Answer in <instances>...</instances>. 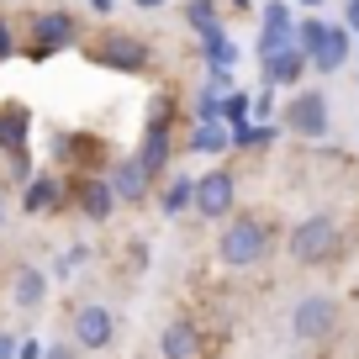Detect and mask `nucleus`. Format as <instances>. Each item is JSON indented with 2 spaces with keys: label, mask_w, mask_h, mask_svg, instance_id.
<instances>
[{
  "label": "nucleus",
  "mask_w": 359,
  "mask_h": 359,
  "mask_svg": "<svg viewBox=\"0 0 359 359\" xmlns=\"http://www.w3.org/2000/svg\"><path fill=\"white\" fill-rule=\"evenodd\" d=\"M269 254V227L259 222L254 212H238L222 222V238H217V259H222L227 269H254L264 264Z\"/></svg>",
  "instance_id": "obj_1"
},
{
  "label": "nucleus",
  "mask_w": 359,
  "mask_h": 359,
  "mask_svg": "<svg viewBox=\"0 0 359 359\" xmlns=\"http://www.w3.org/2000/svg\"><path fill=\"white\" fill-rule=\"evenodd\" d=\"M338 248H344V227H338L333 212H312V217H302V222L291 227V259L306 264V269L338 259Z\"/></svg>",
  "instance_id": "obj_2"
},
{
  "label": "nucleus",
  "mask_w": 359,
  "mask_h": 359,
  "mask_svg": "<svg viewBox=\"0 0 359 359\" xmlns=\"http://www.w3.org/2000/svg\"><path fill=\"white\" fill-rule=\"evenodd\" d=\"M338 333V302L327 291H312L291 306V338L296 344H323Z\"/></svg>",
  "instance_id": "obj_3"
},
{
  "label": "nucleus",
  "mask_w": 359,
  "mask_h": 359,
  "mask_svg": "<svg viewBox=\"0 0 359 359\" xmlns=\"http://www.w3.org/2000/svg\"><path fill=\"white\" fill-rule=\"evenodd\" d=\"M280 127H291L296 137H327V127H333V116H327V95H323V90H296L291 101H285Z\"/></svg>",
  "instance_id": "obj_4"
},
{
  "label": "nucleus",
  "mask_w": 359,
  "mask_h": 359,
  "mask_svg": "<svg viewBox=\"0 0 359 359\" xmlns=\"http://www.w3.org/2000/svg\"><path fill=\"white\" fill-rule=\"evenodd\" d=\"M196 212L212 217V222H227V217L238 212V180L227 175V169H206V175L196 180Z\"/></svg>",
  "instance_id": "obj_5"
},
{
  "label": "nucleus",
  "mask_w": 359,
  "mask_h": 359,
  "mask_svg": "<svg viewBox=\"0 0 359 359\" xmlns=\"http://www.w3.org/2000/svg\"><path fill=\"white\" fill-rule=\"evenodd\" d=\"M74 344L90 348V354L111 348V344H116V312H111V306H101V302L74 306Z\"/></svg>",
  "instance_id": "obj_6"
},
{
  "label": "nucleus",
  "mask_w": 359,
  "mask_h": 359,
  "mask_svg": "<svg viewBox=\"0 0 359 359\" xmlns=\"http://www.w3.org/2000/svg\"><path fill=\"white\" fill-rule=\"evenodd\" d=\"M296 16H291V6L285 0H269L264 6V16H259V58H275V53H285V48H296Z\"/></svg>",
  "instance_id": "obj_7"
},
{
  "label": "nucleus",
  "mask_w": 359,
  "mask_h": 359,
  "mask_svg": "<svg viewBox=\"0 0 359 359\" xmlns=\"http://www.w3.org/2000/svg\"><path fill=\"white\" fill-rule=\"evenodd\" d=\"M95 58H101L106 69H127V74H137V69H148V43L133 32H106L101 43H95Z\"/></svg>",
  "instance_id": "obj_8"
},
{
  "label": "nucleus",
  "mask_w": 359,
  "mask_h": 359,
  "mask_svg": "<svg viewBox=\"0 0 359 359\" xmlns=\"http://www.w3.org/2000/svg\"><path fill=\"white\" fill-rule=\"evenodd\" d=\"M74 201H79V217H85V222H106V217L116 212V191H111L106 175H85L74 185Z\"/></svg>",
  "instance_id": "obj_9"
},
{
  "label": "nucleus",
  "mask_w": 359,
  "mask_h": 359,
  "mask_svg": "<svg viewBox=\"0 0 359 359\" xmlns=\"http://www.w3.org/2000/svg\"><path fill=\"white\" fill-rule=\"evenodd\" d=\"M74 43V16L69 11H37L32 16V53H58Z\"/></svg>",
  "instance_id": "obj_10"
},
{
  "label": "nucleus",
  "mask_w": 359,
  "mask_h": 359,
  "mask_svg": "<svg viewBox=\"0 0 359 359\" xmlns=\"http://www.w3.org/2000/svg\"><path fill=\"white\" fill-rule=\"evenodd\" d=\"M137 164H143L154 180L164 175V164H169V111H154V116H148L143 143H137Z\"/></svg>",
  "instance_id": "obj_11"
},
{
  "label": "nucleus",
  "mask_w": 359,
  "mask_h": 359,
  "mask_svg": "<svg viewBox=\"0 0 359 359\" xmlns=\"http://www.w3.org/2000/svg\"><path fill=\"white\" fill-rule=\"evenodd\" d=\"M158 359H201V327L191 317H175L158 333Z\"/></svg>",
  "instance_id": "obj_12"
},
{
  "label": "nucleus",
  "mask_w": 359,
  "mask_h": 359,
  "mask_svg": "<svg viewBox=\"0 0 359 359\" xmlns=\"http://www.w3.org/2000/svg\"><path fill=\"white\" fill-rule=\"evenodd\" d=\"M106 180H111L116 201H127V206H137V201H143L148 191H154V175H148V169L137 164V154H127V158H122V164H116V169H111Z\"/></svg>",
  "instance_id": "obj_13"
},
{
  "label": "nucleus",
  "mask_w": 359,
  "mask_h": 359,
  "mask_svg": "<svg viewBox=\"0 0 359 359\" xmlns=\"http://www.w3.org/2000/svg\"><path fill=\"white\" fill-rule=\"evenodd\" d=\"M259 64H264V85L269 90H291V85H302V74L312 69V58H306L302 48H285V53L259 58Z\"/></svg>",
  "instance_id": "obj_14"
},
{
  "label": "nucleus",
  "mask_w": 359,
  "mask_h": 359,
  "mask_svg": "<svg viewBox=\"0 0 359 359\" xmlns=\"http://www.w3.org/2000/svg\"><path fill=\"white\" fill-rule=\"evenodd\" d=\"M58 206H64V191H58L53 175L27 180V191H22V212H27V217H53Z\"/></svg>",
  "instance_id": "obj_15"
},
{
  "label": "nucleus",
  "mask_w": 359,
  "mask_h": 359,
  "mask_svg": "<svg viewBox=\"0 0 359 359\" xmlns=\"http://www.w3.org/2000/svg\"><path fill=\"white\" fill-rule=\"evenodd\" d=\"M348 53H354V32H348V27H333V32L323 37V48L312 53V69L317 74H338V69L348 64Z\"/></svg>",
  "instance_id": "obj_16"
},
{
  "label": "nucleus",
  "mask_w": 359,
  "mask_h": 359,
  "mask_svg": "<svg viewBox=\"0 0 359 359\" xmlns=\"http://www.w3.org/2000/svg\"><path fill=\"white\" fill-rule=\"evenodd\" d=\"M11 302L22 306V312H37V306L48 302V275L37 264H22L16 269V280H11Z\"/></svg>",
  "instance_id": "obj_17"
},
{
  "label": "nucleus",
  "mask_w": 359,
  "mask_h": 359,
  "mask_svg": "<svg viewBox=\"0 0 359 359\" xmlns=\"http://www.w3.org/2000/svg\"><path fill=\"white\" fill-rule=\"evenodd\" d=\"M191 148L196 154H227V148H233V127L227 122H196Z\"/></svg>",
  "instance_id": "obj_18"
},
{
  "label": "nucleus",
  "mask_w": 359,
  "mask_h": 359,
  "mask_svg": "<svg viewBox=\"0 0 359 359\" xmlns=\"http://www.w3.org/2000/svg\"><path fill=\"white\" fill-rule=\"evenodd\" d=\"M201 58H206V69H233L238 48H233V37H227L222 27H212V32H201Z\"/></svg>",
  "instance_id": "obj_19"
},
{
  "label": "nucleus",
  "mask_w": 359,
  "mask_h": 359,
  "mask_svg": "<svg viewBox=\"0 0 359 359\" xmlns=\"http://www.w3.org/2000/svg\"><path fill=\"white\" fill-rule=\"evenodd\" d=\"M185 212H196V180L175 175L164 185V217H185Z\"/></svg>",
  "instance_id": "obj_20"
},
{
  "label": "nucleus",
  "mask_w": 359,
  "mask_h": 359,
  "mask_svg": "<svg viewBox=\"0 0 359 359\" xmlns=\"http://www.w3.org/2000/svg\"><path fill=\"white\" fill-rule=\"evenodd\" d=\"M22 137H27V111L22 106H6V111H0V143L22 154Z\"/></svg>",
  "instance_id": "obj_21"
},
{
  "label": "nucleus",
  "mask_w": 359,
  "mask_h": 359,
  "mask_svg": "<svg viewBox=\"0 0 359 359\" xmlns=\"http://www.w3.org/2000/svg\"><path fill=\"white\" fill-rule=\"evenodd\" d=\"M185 22L196 27V37L212 32V27H222L217 22V0H185Z\"/></svg>",
  "instance_id": "obj_22"
},
{
  "label": "nucleus",
  "mask_w": 359,
  "mask_h": 359,
  "mask_svg": "<svg viewBox=\"0 0 359 359\" xmlns=\"http://www.w3.org/2000/svg\"><path fill=\"white\" fill-rule=\"evenodd\" d=\"M327 32H333V27H327V22H317V16H306V22L296 27V48H302V53L312 58L317 48H323V37H327Z\"/></svg>",
  "instance_id": "obj_23"
},
{
  "label": "nucleus",
  "mask_w": 359,
  "mask_h": 359,
  "mask_svg": "<svg viewBox=\"0 0 359 359\" xmlns=\"http://www.w3.org/2000/svg\"><path fill=\"white\" fill-rule=\"evenodd\" d=\"M275 137V127H233V148H259V143H269Z\"/></svg>",
  "instance_id": "obj_24"
},
{
  "label": "nucleus",
  "mask_w": 359,
  "mask_h": 359,
  "mask_svg": "<svg viewBox=\"0 0 359 359\" xmlns=\"http://www.w3.org/2000/svg\"><path fill=\"white\" fill-rule=\"evenodd\" d=\"M222 122H227V127H243V122H248V95H238V90L227 95V106H222Z\"/></svg>",
  "instance_id": "obj_25"
},
{
  "label": "nucleus",
  "mask_w": 359,
  "mask_h": 359,
  "mask_svg": "<svg viewBox=\"0 0 359 359\" xmlns=\"http://www.w3.org/2000/svg\"><path fill=\"white\" fill-rule=\"evenodd\" d=\"M206 90H217V95H233V69H206Z\"/></svg>",
  "instance_id": "obj_26"
},
{
  "label": "nucleus",
  "mask_w": 359,
  "mask_h": 359,
  "mask_svg": "<svg viewBox=\"0 0 359 359\" xmlns=\"http://www.w3.org/2000/svg\"><path fill=\"white\" fill-rule=\"evenodd\" d=\"M85 259H90V248H85V243H74V248H64V264H58V269L69 275V269H79Z\"/></svg>",
  "instance_id": "obj_27"
},
{
  "label": "nucleus",
  "mask_w": 359,
  "mask_h": 359,
  "mask_svg": "<svg viewBox=\"0 0 359 359\" xmlns=\"http://www.w3.org/2000/svg\"><path fill=\"white\" fill-rule=\"evenodd\" d=\"M16 53V32H11V27H6V22H0V64H6V58H11Z\"/></svg>",
  "instance_id": "obj_28"
},
{
  "label": "nucleus",
  "mask_w": 359,
  "mask_h": 359,
  "mask_svg": "<svg viewBox=\"0 0 359 359\" xmlns=\"http://www.w3.org/2000/svg\"><path fill=\"white\" fill-rule=\"evenodd\" d=\"M16 354H22V338H16V333H0V359H16Z\"/></svg>",
  "instance_id": "obj_29"
},
{
  "label": "nucleus",
  "mask_w": 359,
  "mask_h": 359,
  "mask_svg": "<svg viewBox=\"0 0 359 359\" xmlns=\"http://www.w3.org/2000/svg\"><path fill=\"white\" fill-rule=\"evenodd\" d=\"M43 359H79V344H53Z\"/></svg>",
  "instance_id": "obj_30"
},
{
  "label": "nucleus",
  "mask_w": 359,
  "mask_h": 359,
  "mask_svg": "<svg viewBox=\"0 0 359 359\" xmlns=\"http://www.w3.org/2000/svg\"><path fill=\"white\" fill-rule=\"evenodd\" d=\"M43 354H48V348L37 344V338H22V354H16V359H43Z\"/></svg>",
  "instance_id": "obj_31"
},
{
  "label": "nucleus",
  "mask_w": 359,
  "mask_h": 359,
  "mask_svg": "<svg viewBox=\"0 0 359 359\" xmlns=\"http://www.w3.org/2000/svg\"><path fill=\"white\" fill-rule=\"evenodd\" d=\"M344 27H348V32H359V0H348V6H344Z\"/></svg>",
  "instance_id": "obj_32"
},
{
  "label": "nucleus",
  "mask_w": 359,
  "mask_h": 359,
  "mask_svg": "<svg viewBox=\"0 0 359 359\" xmlns=\"http://www.w3.org/2000/svg\"><path fill=\"white\" fill-rule=\"evenodd\" d=\"M85 6H90L95 16H111V11H116V0H85Z\"/></svg>",
  "instance_id": "obj_33"
},
{
  "label": "nucleus",
  "mask_w": 359,
  "mask_h": 359,
  "mask_svg": "<svg viewBox=\"0 0 359 359\" xmlns=\"http://www.w3.org/2000/svg\"><path fill=\"white\" fill-rule=\"evenodd\" d=\"M137 11H158V6H164V0H133Z\"/></svg>",
  "instance_id": "obj_34"
},
{
  "label": "nucleus",
  "mask_w": 359,
  "mask_h": 359,
  "mask_svg": "<svg viewBox=\"0 0 359 359\" xmlns=\"http://www.w3.org/2000/svg\"><path fill=\"white\" fill-rule=\"evenodd\" d=\"M227 6H238V11H248V6H254V0H227Z\"/></svg>",
  "instance_id": "obj_35"
},
{
  "label": "nucleus",
  "mask_w": 359,
  "mask_h": 359,
  "mask_svg": "<svg viewBox=\"0 0 359 359\" xmlns=\"http://www.w3.org/2000/svg\"><path fill=\"white\" fill-rule=\"evenodd\" d=\"M0 227H6V196H0Z\"/></svg>",
  "instance_id": "obj_36"
},
{
  "label": "nucleus",
  "mask_w": 359,
  "mask_h": 359,
  "mask_svg": "<svg viewBox=\"0 0 359 359\" xmlns=\"http://www.w3.org/2000/svg\"><path fill=\"white\" fill-rule=\"evenodd\" d=\"M302 6H312V11H317V6H323V0H302Z\"/></svg>",
  "instance_id": "obj_37"
}]
</instances>
